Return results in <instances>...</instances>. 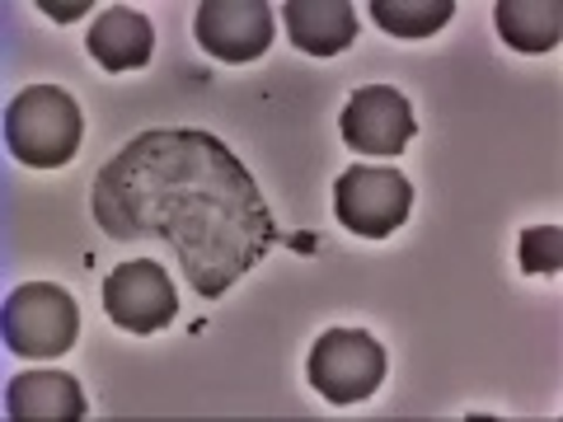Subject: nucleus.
Wrapping results in <instances>:
<instances>
[{
	"mask_svg": "<svg viewBox=\"0 0 563 422\" xmlns=\"http://www.w3.org/2000/svg\"><path fill=\"white\" fill-rule=\"evenodd\" d=\"M90 211L118 244H169L202 301H217L277 249V221L254 174L221 136L155 127L99 169Z\"/></svg>",
	"mask_w": 563,
	"mask_h": 422,
	"instance_id": "f257e3e1",
	"label": "nucleus"
},
{
	"mask_svg": "<svg viewBox=\"0 0 563 422\" xmlns=\"http://www.w3.org/2000/svg\"><path fill=\"white\" fill-rule=\"evenodd\" d=\"M85 136V113L57 85H29L5 109V146L29 169H62L76 160Z\"/></svg>",
	"mask_w": 563,
	"mask_h": 422,
	"instance_id": "f03ea898",
	"label": "nucleus"
},
{
	"mask_svg": "<svg viewBox=\"0 0 563 422\" xmlns=\"http://www.w3.org/2000/svg\"><path fill=\"white\" fill-rule=\"evenodd\" d=\"M5 347L24 362H57L62 352H70L80 333V310L70 301L66 287H52V281H24V287L10 291L5 301Z\"/></svg>",
	"mask_w": 563,
	"mask_h": 422,
	"instance_id": "7ed1b4c3",
	"label": "nucleus"
},
{
	"mask_svg": "<svg viewBox=\"0 0 563 422\" xmlns=\"http://www.w3.org/2000/svg\"><path fill=\"white\" fill-rule=\"evenodd\" d=\"M333 211H339L343 231L362 240H385L409 221L413 184L380 165H352L347 174L333 179Z\"/></svg>",
	"mask_w": 563,
	"mask_h": 422,
	"instance_id": "20e7f679",
	"label": "nucleus"
},
{
	"mask_svg": "<svg viewBox=\"0 0 563 422\" xmlns=\"http://www.w3.org/2000/svg\"><path fill=\"white\" fill-rule=\"evenodd\" d=\"M385 380V347L362 329H329L310 347V385L329 403H366Z\"/></svg>",
	"mask_w": 563,
	"mask_h": 422,
	"instance_id": "39448f33",
	"label": "nucleus"
},
{
	"mask_svg": "<svg viewBox=\"0 0 563 422\" xmlns=\"http://www.w3.org/2000/svg\"><path fill=\"white\" fill-rule=\"evenodd\" d=\"M103 310H109V320L128 333L169 329L174 314H179V296H174L165 263H155V258L118 263V268L103 277Z\"/></svg>",
	"mask_w": 563,
	"mask_h": 422,
	"instance_id": "423d86ee",
	"label": "nucleus"
},
{
	"mask_svg": "<svg viewBox=\"0 0 563 422\" xmlns=\"http://www.w3.org/2000/svg\"><path fill=\"white\" fill-rule=\"evenodd\" d=\"M339 132L357 155H385V160H395L413 141L418 122H413L409 99H404L395 85H366V90L347 99Z\"/></svg>",
	"mask_w": 563,
	"mask_h": 422,
	"instance_id": "0eeeda50",
	"label": "nucleus"
},
{
	"mask_svg": "<svg viewBox=\"0 0 563 422\" xmlns=\"http://www.w3.org/2000/svg\"><path fill=\"white\" fill-rule=\"evenodd\" d=\"M273 5L263 0H202L198 5V43L217 62H258L273 47Z\"/></svg>",
	"mask_w": 563,
	"mask_h": 422,
	"instance_id": "6e6552de",
	"label": "nucleus"
},
{
	"mask_svg": "<svg viewBox=\"0 0 563 422\" xmlns=\"http://www.w3.org/2000/svg\"><path fill=\"white\" fill-rule=\"evenodd\" d=\"M287 38L310 57H339L357 43V10L347 0H287L282 5Z\"/></svg>",
	"mask_w": 563,
	"mask_h": 422,
	"instance_id": "1a4fd4ad",
	"label": "nucleus"
},
{
	"mask_svg": "<svg viewBox=\"0 0 563 422\" xmlns=\"http://www.w3.org/2000/svg\"><path fill=\"white\" fill-rule=\"evenodd\" d=\"M5 409L14 422H80L90 413L85 390L66 371H24L10 380Z\"/></svg>",
	"mask_w": 563,
	"mask_h": 422,
	"instance_id": "9d476101",
	"label": "nucleus"
},
{
	"mask_svg": "<svg viewBox=\"0 0 563 422\" xmlns=\"http://www.w3.org/2000/svg\"><path fill=\"white\" fill-rule=\"evenodd\" d=\"M155 52V29L141 10H128V5H113L103 10L95 29H90V57L103 66V70H141L151 62Z\"/></svg>",
	"mask_w": 563,
	"mask_h": 422,
	"instance_id": "9b49d317",
	"label": "nucleus"
},
{
	"mask_svg": "<svg viewBox=\"0 0 563 422\" xmlns=\"http://www.w3.org/2000/svg\"><path fill=\"white\" fill-rule=\"evenodd\" d=\"M498 33L507 47L526 52H554L563 38V5L559 0H503L498 5Z\"/></svg>",
	"mask_w": 563,
	"mask_h": 422,
	"instance_id": "f8f14e48",
	"label": "nucleus"
},
{
	"mask_svg": "<svg viewBox=\"0 0 563 422\" xmlns=\"http://www.w3.org/2000/svg\"><path fill=\"white\" fill-rule=\"evenodd\" d=\"M455 14V0H372V20L390 38H432Z\"/></svg>",
	"mask_w": 563,
	"mask_h": 422,
	"instance_id": "ddd939ff",
	"label": "nucleus"
},
{
	"mask_svg": "<svg viewBox=\"0 0 563 422\" xmlns=\"http://www.w3.org/2000/svg\"><path fill=\"white\" fill-rule=\"evenodd\" d=\"M559 268H563L559 225H531V231H521V273H559Z\"/></svg>",
	"mask_w": 563,
	"mask_h": 422,
	"instance_id": "4468645a",
	"label": "nucleus"
},
{
	"mask_svg": "<svg viewBox=\"0 0 563 422\" xmlns=\"http://www.w3.org/2000/svg\"><path fill=\"white\" fill-rule=\"evenodd\" d=\"M38 10L52 14V20H85L90 14V5L85 0H76V5H57V0H38Z\"/></svg>",
	"mask_w": 563,
	"mask_h": 422,
	"instance_id": "2eb2a0df",
	"label": "nucleus"
}]
</instances>
